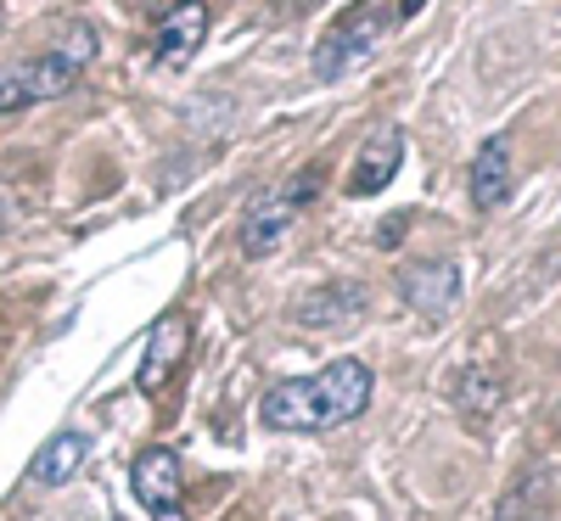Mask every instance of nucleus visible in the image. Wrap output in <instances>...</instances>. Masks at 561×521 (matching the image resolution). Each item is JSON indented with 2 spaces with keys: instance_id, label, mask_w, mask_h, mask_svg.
I'll return each mask as SVG.
<instances>
[{
  "instance_id": "obj_1",
  "label": "nucleus",
  "mask_w": 561,
  "mask_h": 521,
  "mask_svg": "<svg viewBox=\"0 0 561 521\" xmlns=\"http://www.w3.org/2000/svg\"><path fill=\"white\" fill-rule=\"evenodd\" d=\"M370 393H377V375L365 359H332L320 375H293V382H275L259 404V420L270 432H332L365 415Z\"/></svg>"
},
{
  "instance_id": "obj_2",
  "label": "nucleus",
  "mask_w": 561,
  "mask_h": 521,
  "mask_svg": "<svg viewBox=\"0 0 561 521\" xmlns=\"http://www.w3.org/2000/svg\"><path fill=\"white\" fill-rule=\"evenodd\" d=\"M90 57H96V28L68 23V34L57 45H45V51H34V57H23L0 73V113H23L34 102L68 96L79 84V73L90 68Z\"/></svg>"
},
{
  "instance_id": "obj_3",
  "label": "nucleus",
  "mask_w": 561,
  "mask_h": 521,
  "mask_svg": "<svg viewBox=\"0 0 561 521\" xmlns=\"http://www.w3.org/2000/svg\"><path fill=\"white\" fill-rule=\"evenodd\" d=\"M393 23H399L393 0H359V7H348L332 28L320 34V45H314V79L332 84V79H343L348 68L370 62Z\"/></svg>"
},
{
  "instance_id": "obj_4",
  "label": "nucleus",
  "mask_w": 561,
  "mask_h": 521,
  "mask_svg": "<svg viewBox=\"0 0 561 521\" xmlns=\"http://www.w3.org/2000/svg\"><path fill=\"white\" fill-rule=\"evenodd\" d=\"M320 180H325V163H309V169H298L287 185L259 192V197L248 202V213H242V224H237V242H242L248 258H270L280 242H287L293 219L320 197Z\"/></svg>"
},
{
  "instance_id": "obj_5",
  "label": "nucleus",
  "mask_w": 561,
  "mask_h": 521,
  "mask_svg": "<svg viewBox=\"0 0 561 521\" xmlns=\"http://www.w3.org/2000/svg\"><path fill=\"white\" fill-rule=\"evenodd\" d=\"M135 499L152 510V521H185V483H180V454L174 449H147L129 471Z\"/></svg>"
},
{
  "instance_id": "obj_6",
  "label": "nucleus",
  "mask_w": 561,
  "mask_h": 521,
  "mask_svg": "<svg viewBox=\"0 0 561 521\" xmlns=\"http://www.w3.org/2000/svg\"><path fill=\"white\" fill-rule=\"evenodd\" d=\"M203 34H208V7H203V0H174V7L158 18V28H152L158 68H185L197 57Z\"/></svg>"
},
{
  "instance_id": "obj_7",
  "label": "nucleus",
  "mask_w": 561,
  "mask_h": 521,
  "mask_svg": "<svg viewBox=\"0 0 561 521\" xmlns=\"http://www.w3.org/2000/svg\"><path fill=\"white\" fill-rule=\"evenodd\" d=\"M399 163H404V129L382 124V129L359 147V158H354V169H348V197H377V192H388V180L399 174Z\"/></svg>"
},
{
  "instance_id": "obj_8",
  "label": "nucleus",
  "mask_w": 561,
  "mask_h": 521,
  "mask_svg": "<svg viewBox=\"0 0 561 521\" xmlns=\"http://www.w3.org/2000/svg\"><path fill=\"white\" fill-rule=\"evenodd\" d=\"M185 337H192V325H185V314H163L158 325H152V343H147V359H140V370H135V387L140 393H163V382L180 370V354H185Z\"/></svg>"
},
{
  "instance_id": "obj_9",
  "label": "nucleus",
  "mask_w": 561,
  "mask_h": 521,
  "mask_svg": "<svg viewBox=\"0 0 561 521\" xmlns=\"http://www.w3.org/2000/svg\"><path fill=\"white\" fill-rule=\"evenodd\" d=\"M466 185H472V208H478V213L505 208V197H511V140H505V135H489L483 147H478Z\"/></svg>"
},
{
  "instance_id": "obj_10",
  "label": "nucleus",
  "mask_w": 561,
  "mask_h": 521,
  "mask_svg": "<svg viewBox=\"0 0 561 521\" xmlns=\"http://www.w3.org/2000/svg\"><path fill=\"white\" fill-rule=\"evenodd\" d=\"M399 292H404V303L410 309H421V314H449V303L460 298V269L455 264H415V269H404L399 275Z\"/></svg>"
},
{
  "instance_id": "obj_11",
  "label": "nucleus",
  "mask_w": 561,
  "mask_h": 521,
  "mask_svg": "<svg viewBox=\"0 0 561 521\" xmlns=\"http://www.w3.org/2000/svg\"><path fill=\"white\" fill-rule=\"evenodd\" d=\"M84 454H90V438L84 432H57L51 443H45L39 454H34V465H28V483H45V488H62L73 471L84 465Z\"/></svg>"
},
{
  "instance_id": "obj_12",
  "label": "nucleus",
  "mask_w": 561,
  "mask_h": 521,
  "mask_svg": "<svg viewBox=\"0 0 561 521\" xmlns=\"http://www.w3.org/2000/svg\"><path fill=\"white\" fill-rule=\"evenodd\" d=\"M359 309H365V292L359 287H325V292H314V298L298 303V320L304 325H343Z\"/></svg>"
},
{
  "instance_id": "obj_13",
  "label": "nucleus",
  "mask_w": 561,
  "mask_h": 521,
  "mask_svg": "<svg viewBox=\"0 0 561 521\" xmlns=\"http://www.w3.org/2000/svg\"><path fill=\"white\" fill-rule=\"evenodd\" d=\"M455 398L466 404V409H500V382L483 370V364H472L460 375V387H455Z\"/></svg>"
},
{
  "instance_id": "obj_14",
  "label": "nucleus",
  "mask_w": 561,
  "mask_h": 521,
  "mask_svg": "<svg viewBox=\"0 0 561 521\" xmlns=\"http://www.w3.org/2000/svg\"><path fill=\"white\" fill-rule=\"evenodd\" d=\"M12 219H18V202H12L7 185H0V230H12Z\"/></svg>"
},
{
  "instance_id": "obj_15",
  "label": "nucleus",
  "mask_w": 561,
  "mask_h": 521,
  "mask_svg": "<svg viewBox=\"0 0 561 521\" xmlns=\"http://www.w3.org/2000/svg\"><path fill=\"white\" fill-rule=\"evenodd\" d=\"M421 7H427V0H393V12H399V18H415Z\"/></svg>"
}]
</instances>
